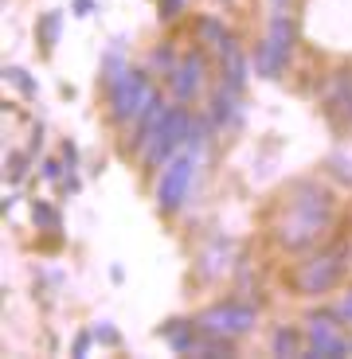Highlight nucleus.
<instances>
[{"label": "nucleus", "mask_w": 352, "mask_h": 359, "mask_svg": "<svg viewBox=\"0 0 352 359\" xmlns=\"http://www.w3.org/2000/svg\"><path fill=\"white\" fill-rule=\"evenodd\" d=\"M329 215H333V207H329V196L321 188H301L298 196L289 199L286 215L278 223V238L294 250L309 246L317 234L329 226Z\"/></svg>", "instance_id": "1"}, {"label": "nucleus", "mask_w": 352, "mask_h": 359, "mask_svg": "<svg viewBox=\"0 0 352 359\" xmlns=\"http://www.w3.org/2000/svg\"><path fill=\"white\" fill-rule=\"evenodd\" d=\"M153 86H149V79H145L141 71H122L114 79V86H110V106H114V117L122 121V126H129V121H141L145 109L153 106Z\"/></svg>", "instance_id": "2"}, {"label": "nucleus", "mask_w": 352, "mask_h": 359, "mask_svg": "<svg viewBox=\"0 0 352 359\" xmlns=\"http://www.w3.org/2000/svg\"><path fill=\"white\" fill-rule=\"evenodd\" d=\"M192 176H196V161H192L188 153L172 156L161 172V184H157V207H161V211H176L192 191Z\"/></svg>", "instance_id": "3"}, {"label": "nucleus", "mask_w": 352, "mask_h": 359, "mask_svg": "<svg viewBox=\"0 0 352 359\" xmlns=\"http://www.w3.org/2000/svg\"><path fill=\"white\" fill-rule=\"evenodd\" d=\"M196 328L204 336H219V340H235L254 328V313L247 305H216L196 320Z\"/></svg>", "instance_id": "4"}, {"label": "nucleus", "mask_w": 352, "mask_h": 359, "mask_svg": "<svg viewBox=\"0 0 352 359\" xmlns=\"http://www.w3.org/2000/svg\"><path fill=\"white\" fill-rule=\"evenodd\" d=\"M192 121L184 109H169V114L161 117V126H157V133L149 137V144H145V156H149V164H161L169 161L176 149H181V141L188 137Z\"/></svg>", "instance_id": "5"}, {"label": "nucleus", "mask_w": 352, "mask_h": 359, "mask_svg": "<svg viewBox=\"0 0 352 359\" xmlns=\"http://www.w3.org/2000/svg\"><path fill=\"white\" fill-rule=\"evenodd\" d=\"M289 43H294V27H289V20L278 12V16L270 20V36H266V43L259 47V71L262 74H278L282 67H286Z\"/></svg>", "instance_id": "6"}, {"label": "nucleus", "mask_w": 352, "mask_h": 359, "mask_svg": "<svg viewBox=\"0 0 352 359\" xmlns=\"http://www.w3.org/2000/svg\"><path fill=\"white\" fill-rule=\"evenodd\" d=\"M309 351L313 355H325V359H337L348 351V340H344V332L329 316H313L309 320Z\"/></svg>", "instance_id": "7"}, {"label": "nucleus", "mask_w": 352, "mask_h": 359, "mask_svg": "<svg viewBox=\"0 0 352 359\" xmlns=\"http://www.w3.org/2000/svg\"><path fill=\"white\" fill-rule=\"evenodd\" d=\"M337 278H341V250L321 254V258L309 262V266L301 269V289H306V293H325Z\"/></svg>", "instance_id": "8"}, {"label": "nucleus", "mask_w": 352, "mask_h": 359, "mask_svg": "<svg viewBox=\"0 0 352 359\" xmlns=\"http://www.w3.org/2000/svg\"><path fill=\"white\" fill-rule=\"evenodd\" d=\"M200 74H204V63H200V59H184L181 67H176V74H172V86H176V98H184L188 102L192 94H196L200 90Z\"/></svg>", "instance_id": "9"}, {"label": "nucleus", "mask_w": 352, "mask_h": 359, "mask_svg": "<svg viewBox=\"0 0 352 359\" xmlns=\"http://www.w3.org/2000/svg\"><path fill=\"white\" fill-rule=\"evenodd\" d=\"M274 355H301V336L298 332H274Z\"/></svg>", "instance_id": "10"}, {"label": "nucleus", "mask_w": 352, "mask_h": 359, "mask_svg": "<svg viewBox=\"0 0 352 359\" xmlns=\"http://www.w3.org/2000/svg\"><path fill=\"white\" fill-rule=\"evenodd\" d=\"M176 8H181V0H164V16H172Z\"/></svg>", "instance_id": "11"}, {"label": "nucleus", "mask_w": 352, "mask_h": 359, "mask_svg": "<svg viewBox=\"0 0 352 359\" xmlns=\"http://www.w3.org/2000/svg\"><path fill=\"white\" fill-rule=\"evenodd\" d=\"M341 313H344V316H348V320H352V293L344 297V305H341Z\"/></svg>", "instance_id": "12"}]
</instances>
